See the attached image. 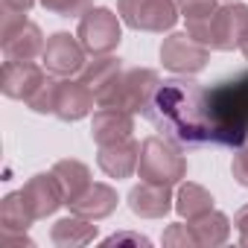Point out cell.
I'll list each match as a JSON object with an SVG mask.
<instances>
[{
    "label": "cell",
    "instance_id": "cell-26",
    "mask_svg": "<svg viewBox=\"0 0 248 248\" xmlns=\"http://www.w3.org/2000/svg\"><path fill=\"white\" fill-rule=\"evenodd\" d=\"M41 6L62 18H76V15L82 18L91 9V0H41Z\"/></svg>",
    "mask_w": 248,
    "mask_h": 248
},
{
    "label": "cell",
    "instance_id": "cell-19",
    "mask_svg": "<svg viewBox=\"0 0 248 248\" xmlns=\"http://www.w3.org/2000/svg\"><path fill=\"white\" fill-rule=\"evenodd\" d=\"M53 172H56L62 190H64V202H67V204L76 202V199L91 187V170H88L82 161H76V158L56 161V164H53Z\"/></svg>",
    "mask_w": 248,
    "mask_h": 248
},
{
    "label": "cell",
    "instance_id": "cell-27",
    "mask_svg": "<svg viewBox=\"0 0 248 248\" xmlns=\"http://www.w3.org/2000/svg\"><path fill=\"white\" fill-rule=\"evenodd\" d=\"M164 245H199V242H196L190 222H187V225H170L164 231Z\"/></svg>",
    "mask_w": 248,
    "mask_h": 248
},
{
    "label": "cell",
    "instance_id": "cell-6",
    "mask_svg": "<svg viewBox=\"0 0 248 248\" xmlns=\"http://www.w3.org/2000/svg\"><path fill=\"white\" fill-rule=\"evenodd\" d=\"M117 12L123 24L140 32H170L181 15L175 0H117Z\"/></svg>",
    "mask_w": 248,
    "mask_h": 248
},
{
    "label": "cell",
    "instance_id": "cell-14",
    "mask_svg": "<svg viewBox=\"0 0 248 248\" xmlns=\"http://www.w3.org/2000/svg\"><path fill=\"white\" fill-rule=\"evenodd\" d=\"M132 132H135V114H129V111H123V108H99L93 114L91 138H93L96 146L129 140Z\"/></svg>",
    "mask_w": 248,
    "mask_h": 248
},
{
    "label": "cell",
    "instance_id": "cell-29",
    "mask_svg": "<svg viewBox=\"0 0 248 248\" xmlns=\"http://www.w3.org/2000/svg\"><path fill=\"white\" fill-rule=\"evenodd\" d=\"M126 242H132V245H149V236H140V233H132V231H117V233H111V236L102 239V245H126Z\"/></svg>",
    "mask_w": 248,
    "mask_h": 248
},
{
    "label": "cell",
    "instance_id": "cell-4",
    "mask_svg": "<svg viewBox=\"0 0 248 248\" xmlns=\"http://www.w3.org/2000/svg\"><path fill=\"white\" fill-rule=\"evenodd\" d=\"M0 47L9 62H35L47 41L38 24L27 21V12L18 9H3L0 15Z\"/></svg>",
    "mask_w": 248,
    "mask_h": 248
},
{
    "label": "cell",
    "instance_id": "cell-1",
    "mask_svg": "<svg viewBox=\"0 0 248 248\" xmlns=\"http://www.w3.org/2000/svg\"><path fill=\"white\" fill-rule=\"evenodd\" d=\"M143 117L164 138L181 146H207L204 117H202V85L187 76L158 82L143 108Z\"/></svg>",
    "mask_w": 248,
    "mask_h": 248
},
{
    "label": "cell",
    "instance_id": "cell-7",
    "mask_svg": "<svg viewBox=\"0 0 248 248\" xmlns=\"http://www.w3.org/2000/svg\"><path fill=\"white\" fill-rule=\"evenodd\" d=\"M76 38L82 41L85 53H91V56H111L117 50V44L123 41L120 18L111 9H105V6H93V9H88L79 18Z\"/></svg>",
    "mask_w": 248,
    "mask_h": 248
},
{
    "label": "cell",
    "instance_id": "cell-30",
    "mask_svg": "<svg viewBox=\"0 0 248 248\" xmlns=\"http://www.w3.org/2000/svg\"><path fill=\"white\" fill-rule=\"evenodd\" d=\"M32 248L35 242L27 233H15V231H0V248Z\"/></svg>",
    "mask_w": 248,
    "mask_h": 248
},
{
    "label": "cell",
    "instance_id": "cell-32",
    "mask_svg": "<svg viewBox=\"0 0 248 248\" xmlns=\"http://www.w3.org/2000/svg\"><path fill=\"white\" fill-rule=\"evenodd\" d=\"M35 0H3V9H18V12H30Z\"/></svg>",
    "mask_w": 248,
    "mask_h": 248
},
{
    "label": "cell",
    "instance_id": "cell-11",
    "mask_svg": "<svg viewBox=\"0 0 248 248\" xmlns=\"http://www.w3.org/2000/svg\"><path fill=\"white\" fill-rule=\"evenodd\" d=\"M21 196H24L30 213L35 216V222L53 216L62 204H67V202H64V190H62V184H59V178H56L53 170L32 175V178L21 187Z\"/></svg>",
    "mask_w": 248,
    "mask_h": 248
},
{
    "label": "cell",
    "instance_id": "cell-2",
    "mask_svg": "<svg viewBox=\"0 0 248 248\" xmlns=\"http://www.w3.org/2000/svg\"><path fill=\"white\" fill-rule=\"evenodd\" d=\"M202 117L207 143L239 149L248 143V70L202 85Z\"/></svg>",
    "mask_w": 248,
    "mask_h": 248
},
{
    "label": "cell",
    "instance_id": "cell-16",
    "mask_svg": "<svg viewBox=\"0 0 248 248\" xmlns=\"http://www.w3.org/2000/svg\"><path fill=\"white\" fill-rule=\"evenodd\" d=\"M138 161H140V143L138 140H120V143H108L99 146L96 164L108 178H129L132 172H138Z\"/></svg>",
    "mask_w": 248,
    "mask_h": 248
},
{
    "label": "cell",
    "instance_id": "cell-21",
    "mask_svg": "<svg viewBox=\"0 0 248 248\" xmlns=\"http://www.w3.org/2000/svg\"><path fill=\"white\" fill-rule=\"evenodd\" d=\"M178 3V12L187 18V32L204 44L207 38V24L216 12V0H175Z\"/></svg>",
    "mask_w": 248,
    "mask_h": 248
},
{
    "label": "cell",
    "instance_id": "cell-28",
    "mask_svg": "<svg viewBox=\"0 0 248 248\" xmlns=\"http://www.w3.org/2000/svg\"><path fill=\"white\" fill-rule=\"evenodd\" d=\"M231 172H233V178H236L239 187H248V143L236 149L233 164H231Z\"/></svg>",
    "mask_w": 248,
    "mask_h": 248
},
{
    "label": "cell",
    "instance_id": "cell-18",
    "mask_svg": "<svg viewBox=\"0 0 248 248\" xmlns=\"http://www.w3.org/2000/svg\"><path fill=\"white\" fill-rule=\"evenodd\" d=\"M50 239L62 248H73V245H88L96 239V225L93 219H85V216H67V219H59L50 231Z\"/></svg>",
    "mask_w": 248,
    "mask_h": 248
},
{
    "label": "cell",
    "instance_id": "cell-22",
    "mask_svg": "<svg viewBox=\"0 0 248 248\" xmlns=\"http://www.w3.org/2000/svg\"><path fill=\"white\" fill-rule=\"evenodd\" d=\"M175 210L190 222V219H199V216H204L207 210H213V196L202 187V184H193V181H187V184H181V190H178V196H175Z\"/></svg>",
    "mask_w": 248,
    "mask_h": 248
},
{
    "label": "cell",
    "instance_id": "cell-10",
    "mask_svg": "<svg viewBox=\"0 0 248 248\" xmlns=\"http://www.w3.org/2000/svg\"><path fill=\"white\" fill-rule=\"evenodd\" d=\"M41 64L53 76H73L85 70V47L70 32H56L47 38V47L41 53Z\"/></svg>",
    "mask_w": 248,
    "mask_h": 248
},
{
    "label": "cell",
    "instance_id": "cell-20",
    "mask_svg": "<svg viewBox=\"0 0 248 248\" xmlns=\"http://www.w3.org/2000/svg\"><path fill=\"white\" fill-rule=\"evenodd\" d=\"M190 231H193V236H196L199 245H210V248H213V245H222V242L231 236V222H228L225 213L207 210L204 216L190 219Z\"/></svg>",
    "mask_w": 248,
    "mask_h": 248
},
{
    "label": "cell",
    "instance_id": "cell-5",
    "mask_svg": "<svg viewBox=\"0 0 248 248\" xmlns=\"http://www.w3.org/2000/svg\"><path fill=\"white\" fill-rule=\"evenodd\" d=\"M138 172L143 181H155V184H178L187 175V158L167 140V138H146L140 143V161H138Z\"/></svg>",
    "mask_w": 248,
    "mask_h": 248
},
{
    "label": "cell",
    "instance_id": "cell-23",
    "mask_svg": "<svg viewBox=\"0 0 248 248\" xmlns=\"http://www.w3.org/2000/svg\"><path fill=\"white\" fill-rule=\"evenodd\" d=\"M35 222V216L30 213L21 190L18 193H9L0 204V231H15V233H27L30 225Z\"/></svg>",
    "mask_w": 248,
    "mask_h": 248
},
{
    "label": "cell",
    "instance_id": "cell-8",
    "mask_svg": "<svg viewBox=\"0 0 248 248\" xmlns=\"http://www.w3.org/2000/svg\"><path fill=\"white\" fill-rule=\"evenodd\" d=\"M161 62L167 70H172L178 76H190V73H199L207 67L210 47L196 41L190 32H172L161 44Z\"/></svg>",
    "mask_w": 248,
    "mask_h": 248
},
{
    "label": "cell",
    "instance_id": "cell-13",
    "mask_svg": "<svg viewBox=\"0 0 248 248\" xmlns=\"http://www.w3.org/2000/svg\"><path fill=\"white\" fill-rule=\"evenodd\" d=\"M44 70L35 64V62H9L3 64V73H0V88H3V93L9 99H30L41 82H44Z\"/></svg>",
    "mask_w": 248,
    "mask_h": 248
},
{
    "label": "cell",
    "instance_id": "cell-31",
    "mask_svg": "<svg viewBox=\"0 0 248 248\" xmlns=\"http://www.w3.org/2000/svg\"><path fill=\"white\" fill-rule=\"evenodd\" d=\"M233 225H236V231H239V242H242V245H248V204L236 210Z\"/></svg>",
    "mask_w": 248,
    "mask_h": 248
},
{
    "label": "cell",
    "instance_id": "cell-15",
    "mask_svg": "<svg viewBox=\"0 0 248 248\" xmlns=\"http://www.w3.org/2000/svg\"><path fill=\"white\" fill-rule=\"evenodd\" d=\"M96 102V93L85 85V82H73V79H64L59 82V91H56V117L64 120V123H76L82 117L91 114Z\"/></svg>",
    "mask_w": 248,
    "mask_h": 248
},
{
    "label": "cell",
    "instance_id": "cell-12",
    "mask_svg": "<svg viewBox=\"0 0 248 248\" xmlns=\"http://www.w3.org/2000/svg\"><path fill=\"white\" fill-rule=\"evenodd\" d=\"M129 207L140 219H164L172 210V190L170 184L140 181L138 187L129 190Z\"/></svg>",
    "mask_w": 248,
    "mask_h": 248
},
{
    "label": "cell",
    "instance_id": "cell-33",
    "mask_svg": "<svg viewBox=\"0 0 248 248\" xmlns=\"http://www.w3.org/2000/svg\"><path fill=\"white\" fill-rule=\"evenodd\" d=\"M239 47H242V56H245V59H248V35H245V41H242V44H239Z\"/></svg>",
    "mask_w": 248,
    "mask_h": 248
},
{
    "label": "cell",
    "instance_id": "cell-17",
    "mask_svg": "<svg viewBox=\"0 0 248 248\" xmlns=\"http://www.w3.org/2000/svg\"><path fill=\"white\" fill-rule=\"evenodd\" d=\"M114 207H117V190L108 187V184H91L76 202H70V213L85 216V219H93V222L111 216Z\"/></svg>",
    "mask_w": 248,
    "mask_h": 248
},
{
    "label": "cell",
    "instance_id": "cell-3",
    "mask_svg": "<svg viewBox=\"0 0 248 248\" xmlns=\"http://www.w3.org/2000/svg\"><path fill=\"white\" fill-rule=\"evenodd\" d=\"M158 73L149 67H132V70H123L111 85H105L96 93V105L99 108H123L129 114H143L152 91L158 88Z\"/></svg>",
    "mask_w": 248,
    "mask_h": 248
},
{
    "label": "cell",
    "instance_id": "cell-24",
    "mask_svg": "<svg viewBox=\"0 0 248 248\" xmlns=\"http://www.w3.org/2000/svg\"><path fill=\"white\" fill-rule=\"evenodd\" d=\"M120 73H123V62H120V59H114V56H93V62H88L85 70H82V82H85L93 93H99V91H102L105 85H111Z\"/></svg>",
    "mask_w": 248,
    "mask_h": 248
},
{
    "label": "cell",
    "instance_id": "cell-9",
    "mask_svg": "<svg viewBox=\"0 0 248 248\" xmlns=\"http://www.w3.org/2000/svg\"><path fill=\"white\" fill-rule=\"evenodd\" d=\"M248 35V6L242 3H228V6H219L207 24V38L204 44L210 50H233L245 41Z\"/></svg>",
    "mask_w": 248,
    "mask_h": 248
},
{
    "label": "cell",
    "instance_id": "cell-25",
    "mask_svg": "<svg viewBox=\"0 0 248 248\" xmlns=\"http://www.w3.org/2000/svg\"><path fill=\"white\" fill-rule=\"evenodd\" d=\"M56 91H59V82L44 79L41 88L27 99V105H30L35 114H53V111H56Z\"/></svg>",
    "mask_w": 248,
    "mask_h": 248
}]
</instances>
